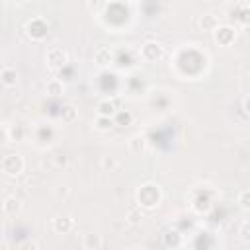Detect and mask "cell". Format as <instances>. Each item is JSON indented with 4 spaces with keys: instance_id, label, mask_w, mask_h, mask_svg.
Returning a JSON list of instances; mask_svg holds the SVG:
<instances>
[{
    "instance_id": "cell-29",
    "label": "cell",
    "mask_w": 250,
    "mask_h": 250,
    "mask_svg": "<svg viewBox=\"0 0 250 250\" xmlns=\"http://www.w3.org/2000/svg\"><path fill=\"white\" fill-rule=\"evenodd\" d=\"M127 250H146V248H145V246H139V244H137V246H131V248H127Z\"/></svg>"
},
{
    "instance_id": "cell-18",
    "label": "cell",
    "mask_w": 250,
    "mask_h": 250,
    "mask_svg": "<svg viewBox=\"0 0 250 250\" xmlns=\"http://www.w3.org/2000/svg\"><path fill=\"white\" fill-rule=\"evenodd\" d=\"M61 117H62V121H64V123H72V121H76V119H78V109H76L72 104H66V105H62Z\"/></svg>"
},
{
    "instance_id": "cell-13",
    "label": "cell",
    "mask_w": 250,
    "mask_h": 250,
    "mask_svg": "<svg viewBox=\"0 0 250 250\" xmlns=\"http://www.w3.org/2000/svg\"><path fill=\"white\" fill-rule=\"evenodd\" d=\"M98 115L100 117H109V119H113L115 117V113L119 111L117 109V104L113 102V100H102V102H98Z\"/></svg>"
},
{
    "instance_id": "cell-22",
    "label": "cell",
    "mask_w": 250,
    "mask_h": 250,
    "mask_svg": "<svg viewBox=\"0 0 250 250\" xmlns=\"http://www.w3.org/2000/svg\"><path fill=\"white\" fill-rule=\"evenodd\" d=\"M164 244L166 246H180L182 244V234L176 232V230H168L164 234Z\"/></svg>"
},
{
    "instance_id": "cell-1",
    "label": "cell",
    "mask_w": 250,
    "mask_h": 250,
    "mask_svg": "<svg viewBox=\"0 0 250 250\" xmlns=\"http://www.w3.org/2000/svg\"><path fill=\"white\" fill-rule=\"evenodd\" d=\"M137 203H139V207H143V209H156L158 205H160V201H162V189H160V186L158 184H154V182H145L139 189H137Z\"/></svg>"
},
{
    "instance_id": "cell-20",
    "label": "cell",
    "mask_w": 250,
    "mask_h": 250,
    "mask_svg": "<svg viewBox=\"0 0 250 250\" xmlns=\"http://www.w3.org/2000/svg\"><path fill=\"white\" fill-rule=\"evenodd\" d=\"M62 92H64V84H62V80L53 78V80L47 82V94H51V96H61Z\"/></svg>"
},
{
    "instance_id": "cell-14",
    "label": "cell",
    "mask_w": 250,
    "mask_h": 250,
    "mask_svg": "<svg viewBox=\"0 0 250 250\" xmlns=\"http://www.w3.org/2000/svg\"><path fill=\"white\" fill-rule=\"evenodd\" d=\"M102 244H104V238H102L100 232H86L82 236V246L86 250H100Z\"/></svg>"
},
{
    "instance_id": "cell-5",
    "label": "cell",
    "mask_w": 250,
    "mask_h": 250,
    "mask_svg": "<svg viewBox=\"0 0 250 250\" xmlns=\"http://www.w3.org/2000/svg\"><path fill=\"white\" fill-rule=\"evenodd\" d=\"M45 61H47V64H49L51 68L57 70V68L66 66V62H68V53H66L64 49H61V47H53V49L47 51Z\"/></svg>"
},
{
    "instance_id": "cell-15",
    "label": "cell",
    "mask_w": 250,
    "mask_h": 250,
    "mask_svg": "<svg viewBox=\"0 0 250 250\" xmlns=\"http://www.w3.org/2000/svg\"><path fill=\"white\" fill-rule=\"evenodd\" d=\"M146 145H148V141H146V135H143V133H137V135H133V137L129 139V148H131V152H135V154L145 152V150H146Z\"/></svg>"
},
{
    "instance_id": "cell-12",
    "label": "cell",
    "mask_w": 250,
    "mask_h": 250,
    "mask_svg": "<svg viewBox=\"0 0 250 250\" xmlns=\"http://www.w3.org/2000/svg\"><path fill=\"white\" fill-rule=\"evenodd\" d=\"M113 61V51L109 47H98L94 53V62L98 66H109Z\"/></svg>"
},
{
    "instance_id": "cell-2",
    "label": "cell",
    "mask_w": 250,
    "mask_h": 250,
    "mask_svg": "<svg viewBox=\"0 0 250 250\" xmlns=\"http://www.w3.org/2000/svg\"><path fill=\"white\" fill-rule=\"evenodd\" d=\"M23 168H25V160H23V156L20 152H8L0 160V170L6 176H12V178L20 176L23 172Z\"/></svg>"
},
{
    "instance_id": "cell-17",
    "label": "cell",
    "mask_w": 250,
    "mask_h": 250,
    "mask_svg": "<svg viewBox=\"0 0 250 250\" xmlns=\"http://www.w3.org/2000/svg\"><path fill=\"white\" fill-rule=\"evenodd\" d=\"M100 164H102V168H104L105 172H117V170L121 168V160H119L117 156H113V154H107V156H102V160H100Z\"/></svg>"
},
{
    "instance_id": "cell-7",
    "label": "cell",
    "mask_w": 250,
    "mask_h": 250,
    "mask_svg": "<svg viewBox=\"0 0 250 250\" xmlns=\"http://www.w3.org/2000/svg\"><path fill=\"white\" fill-rule=\"evenodd\" d=\"M57 129L51 125V123H37L35 125V131H33V137H35V141H45V137H47V143L51 145V143H55L57 141ZM43 146H47L45 143H43Z\"/></svg>"
},
{
    "instance_id": "cell-25",
    "label": "cell",
    "mask_w": 250,
    "mask_h": 250,
    "mask_svg": "<svg viewBox=\"0 0 250 250\" xmlns=\"http://www.w3.org/2000/svg\"><path fill=\"white\" fill-rule=\"evenodd\" d=\"M68 195H70V188H68V186L61 184V186L55 188V197H59V199H66Z\"/></svg>"
},
{
    "instance_id": "cell-24",
    "label": "cell",
    "mask_w": 250,
    "mask_h": 250,
    "mask_svg": "<svg viewBox=\"0 0 250 250\" xmlns=\"http://www.w3.org/2000/svg\"><path fill=\"white\" fill-rule=\"evenodd\" d=\"M133 121V113H129V111H125V113H115V117H113V123L115 125H121V123H125V125H129Z\"/></svg>"
},
{
    "instance_id": "cell-28",
    "label": "cell",
    "mask_w": 250,
    "mask_h": 250,
    "mask_svg": "<svg viewBox=\"0 0 250 250\" xmlns=\"http://www.w3.org/2000/svg\"><path fill=\"white\" fill-rule=\"evenodd\" d=\"M242 113H244V115H248V96H244V98H242Z\"/></svg>"
},
{
    "instance_id": "cell-26",
    "label": "cell",
    "mask_w": 250,
    "mask_h": 250,
    "mask_svg": "<svg viewBox=\"0 0 250 250\" xmlns=\"http://www.w3.org/2000/svg\"><path fill=\"white\" fill-rule=\"evenodd\" d=\"M141 219H143V213H141V211H137V209H129V211H127V221H129L131 225L141 223Z\"/></svg>"
},
{
    "instance_id": "cell-21",
    "label": "cell",
    "mask_w": 250,
    "mask_h": 250,
    "mask_svg": "<svg viewBox=\"0 0 250 250\" xmlns=\"http://www.w3.org/2000/svg\"><path fill=\"white\" fill-rule=\"evenodd\" d=\"M236 197H238V207L246 213V211L250 209V189H246V188H244V189H240Z\"/></svg>"
},
{
    "instance_id": "cell-27",
    "label": "cell",
    "mask_w": 250,
    "mask_h": 250,
    "mask_svg": "<svg viewBox=\"0 0 250 250\" xmlns=\"http://www.w3.org/2000/svg\"><path fill=\"white\" fill-rule=\"evenodd\" d=\"M20 250H39V246H37L35 240H25V242L20 246Z\"/></svg>"
},
{
    "instance_id": "cell-4",
    "label": "cell",
    "mask_w": 250,
    "mask_h": 250,
    "mask_svg": "<svg viewBox=\"0 0 250 250\" xmlns=\"http://www.w3.org/2000/svg\"><path fill=\"white\" fill-rule=\"evenodd\" d=\"M164 57V45L158 41H146L141 47V59L146 62H156Z\"/></svg>"
},
{
    "instance_id": "cell-16",
    "label": "cell",
    "mask_w": 250,
    "mask_h": 250,
    "mask_svg": "<svg viewBox=\"0 0 250 250\" xmlns=\"http://www.w3.org/2000/svg\"><path fill=\"white\" fill-rule=\"evenodd\" d=\"M6 137H8L12 143H20V141H23V139L27 137V129H25L21 123L12 125V127L6 131Z\"/></svg>"
},
{
    "instance_id": "cell-8",
    "label": "cell",
    "mask_w": 250,
    "mask_h": 250,
    "mask_svg": "<svg viewBox=\"0 0 250 250\" xmlns=\"http://www.w3.org/2000/svg\"><path fill=\"white\" fill-rule=\"evenodd\" d=\"M197 25H199V29H201V31H209V33H213V31L221 25V18H219L217 14L207 12V14H201V16H199Z\"/></svg>"
},
{
    "instance_id": "cell-11",
    "label": "cell",
    "mask_w": 250,
    "mask_h": 250,
    "mask_svg": "<svg viewBox=\"0 0 250 250\" xmlns=\"http://www.w3.org/2000/svg\"><path fill=\"white\" fill-rule=\"evenodd\" d=\"M21 209H23V203H21L20 197H16V195H6V197L2 199V211H4L6 215H18V213H21Z\"/></svg>"
},
{
    "instance_id": "cell-9",
    "label": "cell",
    "mask_w": 250,
    "mask_h": 250,
    "mask_svg": "<svg viewBox=\"0 0 250 250\" xmlns=\"http://www.w3.org/2000/svg\"><path fill=\"white\" fill-rule=\"evenodd\" d=\"M74 229V219L70 215H57L53 217V230L59 234H66Z\"/></svg>"
},
{
    "instance_id": "cell-23",
    "label": "cell",
    "mask_w": 250,
    "mask_h": 250,
    "mask_svg": "<svg viewBox=\"0 0 250 250\" xmlns=\"http://www.w3.org/2000/svg\"><path fill=\"white\" fill-rule=\"evenodd\" d=\"M238 236H240L242 242H250V223H248V219H244V221L240 223V227H238Z\"/></svg>"
},
{
    "instance_id": "cell-19",
    "label": "cell",
    "mask_w": 250,
    "mask_h": 250,
    "mask_svg": "<svg viewBox=\"0 0 250 250\" xmlns=\"http://www.w3.org/2000/svg\"><path fill=\"white\" fill-rule=\"evenodd\" d=\"M113 125H115V123H113V119H109V117H100V115H98V117L94 119V127H96L98 131H102V133L111 131Z\"/></svg>"
},
{
    "instance_id": "cell-6",
    "label": "cell",
    "mask_w": 250,
    "mask_h": 250,
    "mask_svg": "<svg viewBox=\"0 0 250 250\" xmlns=\"http://www.w3.org/2000/svg\"><path fill=\"white\" fill-rule=\"evenodd\" d=\"M25 31L29 37L33 39H43L49 31V23L43 20V18H31L27 23H25Z\"/></svg>"
},
{
    "instance_id": "cell-10",
    "label": "cell",
    "mask_w": 250,
    "mask_h": 250,
    "mask_svg": "<svg viewBox=\"0 0 250 250\" xmlns=\"http://www.w3.org/2000/svg\"><path fill=\"white\" fill-rule=\"evenodd\" d=\"M18 82H20V74H18L16 68L4 66V68L0 70V84H2L4 88H16Z\"/></svg>"
},
{
    "instance_id": "cell-3",
    "label": "cell",
    "mask_w": 250,
    "mask_h": 250,
    "mask_svg": "<svg viewBox=\"0 0 250 250\" xmlns=\"http://www.w3.org/2000/svg\"><path fill=\"white\" fill-rule=\"evenodd\" d=\"M213 37H215V43L221 45V47H230L234 41H236V27L230 25V23H221L215 31H213Z\"/></svg>"
}]
</instances>
